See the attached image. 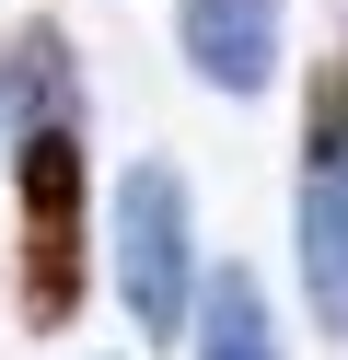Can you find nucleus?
<instances>
[{
  "label": "nucleus",
  "instance_id": "f257e3e1",
  "mask_svg": "<svg viewBox=\"0 0 348 360\" xmlns=\"http://www.w3.org/2000/svg\"><path fill=\"white\" fill-rule=\"evenodd\" d=\"M93 302V163L82 117H23L12 128V314L35 337L82 326Z\"/></svg>",
  "mask_w": 348,
  "mask_h": 360
},
{
  "label": "nucleus",
  "instance_id": "f03ea898",
  "mask_svg": "<svg viewBox=\"0 0 348 360\" xmlns=\"http://www.w3.org/2000/svg\"><path fill=\"white\" fill-rule=\"evenodd\" d=\"M105 267H116V302L151 349H174L198 326V210H186V174L174 163H128L116 174V210H105Z\"/></svg>",
  "mask_w": 348,
  "mask_h": 360
},
{
  "label": "nucleus",
  "instance_id": "7ed1b4c3",
  "mask_svg": "<svg viewBox=\"0 0 348 360\" xmlns=\"http://www.w3.org/2000/svg\"><path fill=\"white\" fill-rule=\"evenodd\" d=\"M186 70L209 94H267L278 82V35H290V0H174Z\"/></svg>",
  "mask_w": 348,
  "mask_h": 360
},
{
  "label": "nucleus",
  "instance_id": "20e7f679",
  "mask_svg": "<svg viewBox=\"0 0 348 360\" xmlns=\"http://www.w3.org/2000/svg\"><path fill=\"white\" fill-rule=\"evenodd\" d=\"M302 302L325 337H348V163L302 174Z\"/></svg>",
  "mask_w": 348,
  "mask_h": 360
},
{
  "label": "nucleus",
  "instance_id": "39448f33",
  "mask_svg": "<svg viewBox=\"0 0 348 360\" xmlns=\"http://www.w3.org/2000/svg\"><path fill=\"white\" fill-rule=\"evenodd\" d=\"M23 117H82V58L46 12L12 24V47H0V128H23Z\"/></svg>",
  "mask_w": 348,
  "mask_h": 360
},
{
  "label": "nucleus",
  "instance_id": "423d86ee",
  "mask_svg": "<svg viewBox=\"0 0 348 360\" xmlns=\"http://www.w3.org/2000/svg\"><path fill=\"white\" fill-rule=\"evenodd\" d=\"M186 360H278V314H267V279H255V267H209L198 279Z\"/></svg>",
  "mask_w": 348,
  "mask_h": 360
},
{
  "label": "nucleus",
  "instance_id": "0eeeda50",
  "mask_svg": "<svg viewBox=\"0 0 348 360\" xmlns=\"http://www.w3.org/2000/svg\"><path fill=\"white\" fill-rule=\"evenodd\" d=\"M325 163H348V24L302 70V174H325Z\"/></svg>",
  "mask_w": 348,
  "mask_h": 360
}]
</instances>
